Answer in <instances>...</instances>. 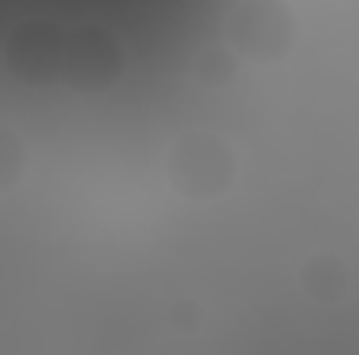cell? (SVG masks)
<instances>
[{"instance_id":"3","label":"cell","mask_w":359,"mask_h":355,"mask_svg":"<svg viewBox=\"0 0 359 355\" xmlns=\"http://www.w3.org/2000/svg\"><path fill=\"white\" fill-rule=\"evenodd\" d=\"M130 67V51L117 38V29L100 21H80L67 25V46H63V80L59 88L80 92V96H100L113 84H121Z\"/></svg>"},{"instance_id":"4","label":"cell","mask_w":359,"mask_h":355,"mask_svg":"<svg viewBox=\"0 0 359 355\" xmlns=\"http://www.w3.org/2000/svg\"><path fill=\"white\" fill-rule=\"evenodd\" d=\"M63 46H67V25L63 21L29 17V21L13 25V34L0 42V63L25 88H59Z\"/></svg>"},{"instance_id":"8","label":"cell","mask_w":359,"mask_h":355,"mask_svg":"<svg viewBox=\"0 0 359 355\" xmlns=\"http://www.w3.org/2000/svg\"><path fill=\"white\" fill-rule=\"evenodd\" d=\"M172 322H176V326H184V330H196L201 309H196V305H180V309H172Z\"/></svg>"},{"instance_id":"5","label":"cell","mask_w":359,"mask_h":355,"mask_svg":"<svg viewBox=\"0 0 359 355\" xmlns=\"http://www.w3.org/2000/svg\"><path fill=\"white\" fill-rule=\"evenodd\" d=\"M301 288H305V297H313L322 305H334L351 288V267H347L343 255H334V251H318V255H309L305 267H301Z\"/></svg>"},{"instance_id":"1","label":"cell","mask_w":359,"mask_h":355,"mask_svg":"<svg viewBox=\"0 0 359 355\" xmlns=\"http://www.w3.org/2000/svg\"><path fill=\"white\" fill-rule=\"evenodd\" d=\"M297 13L280 0H238L222 17V42L238 55V63L271 67L297 51Z\"/></svg>"},{"instance_id":"6","label":"cell","mask_w":359,"mask_h":355,"mask_svg":"<svg viewBox=\"0 0 359 355\" xmlns=\"http://www.w3.org/2000/svg\"><path fill=\"white\" fill-rule=\"evenodd\" d=\"M238 55L226 46V42H209V46H201L196 51V59H192V76H196V84H205V88H230L234 80H238Z\"/></svg>"},{"instance_id":"2","label":"cell","mask_w":359,"mask_h":355,"mask_svg":"<svg viewBox=\"0 0 359 355\" xmlns=\"http://www.w3.org/2000/svg\"><path fill=\"white\" fill-rule=\"evenodd\" d=\"M163 172L184 201H217L230 192V184L238 176V155L222 134L188 130L168 147Z\"/></svg>"},{"instance_id":"7","label":"cell","mask_w":359,"mask_h":355,"mask_svg":"<svg viewBox=\"0 0 359 355\" xmlns=\"http://www.w3.org/2000/svg\"><path fill=\"white\" fill-rule=\"evenodd\" d=\"M25 168H29V147H25V138H21L13 126H0V196L13 192V188L25 180Z\"/></svg>"}]
</instances>
